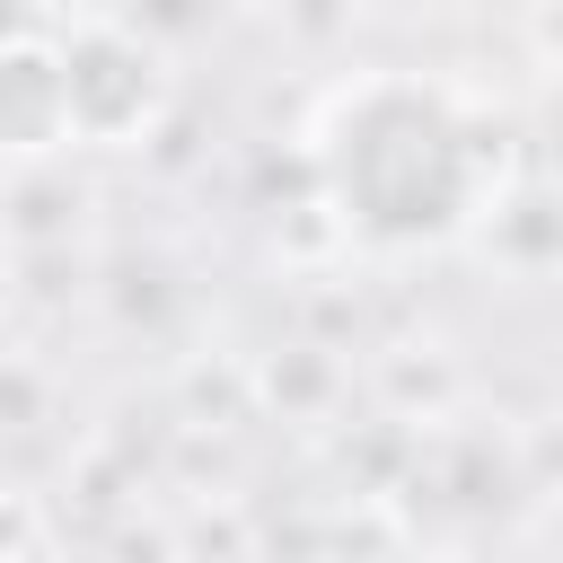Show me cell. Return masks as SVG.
Wrapping results in <instances>:
<instances>
[{
  "mask_svg": "<svg viewBox=\"0 0 563 563\" xmlns=\"http://www.w3.org/2000/svg\"><path fill=\"white\" fill-rule=\"evenodd\" d=\"M317 185L352 238L440 246L484 211L475 114L413 70H369V79L334 88V106L317 123Z\"/></svg>",
  "mask_w": 563,
  "mask_h": 563,
  "instance_id": "1",
  "label": "cell"
},
{
  "mask_svg": "<svg viewBox=\"0 0 563 563\" xmlns=\"http://www.w3.org/2000/svg\"><path fill=\"white\" fill-rule=\"evenodd\" d=\"M62 88H70V141L88 150H141L176 106V62L132 18H62Z\"/></svg>",
  "mask_w": 563,
  "mask_h": 563,
  "instance_id": "2",
  "label": "cell"
},
{
  "mask_svg": "<svg viewBox=\"0 0 563 563\" xmlns=\"http://www.w3.org/2000/svg\"><path fill=\"white\" fill-rule=\"evenodd\" d=\"M70 150V88H62V44L53 26L0 35V158L44 167Z\"/></svg>",
  "mask_w": 563,
  "mask_h": 563,
  "instance_id": "3",
  "label": "cell"
}]
</instances>
